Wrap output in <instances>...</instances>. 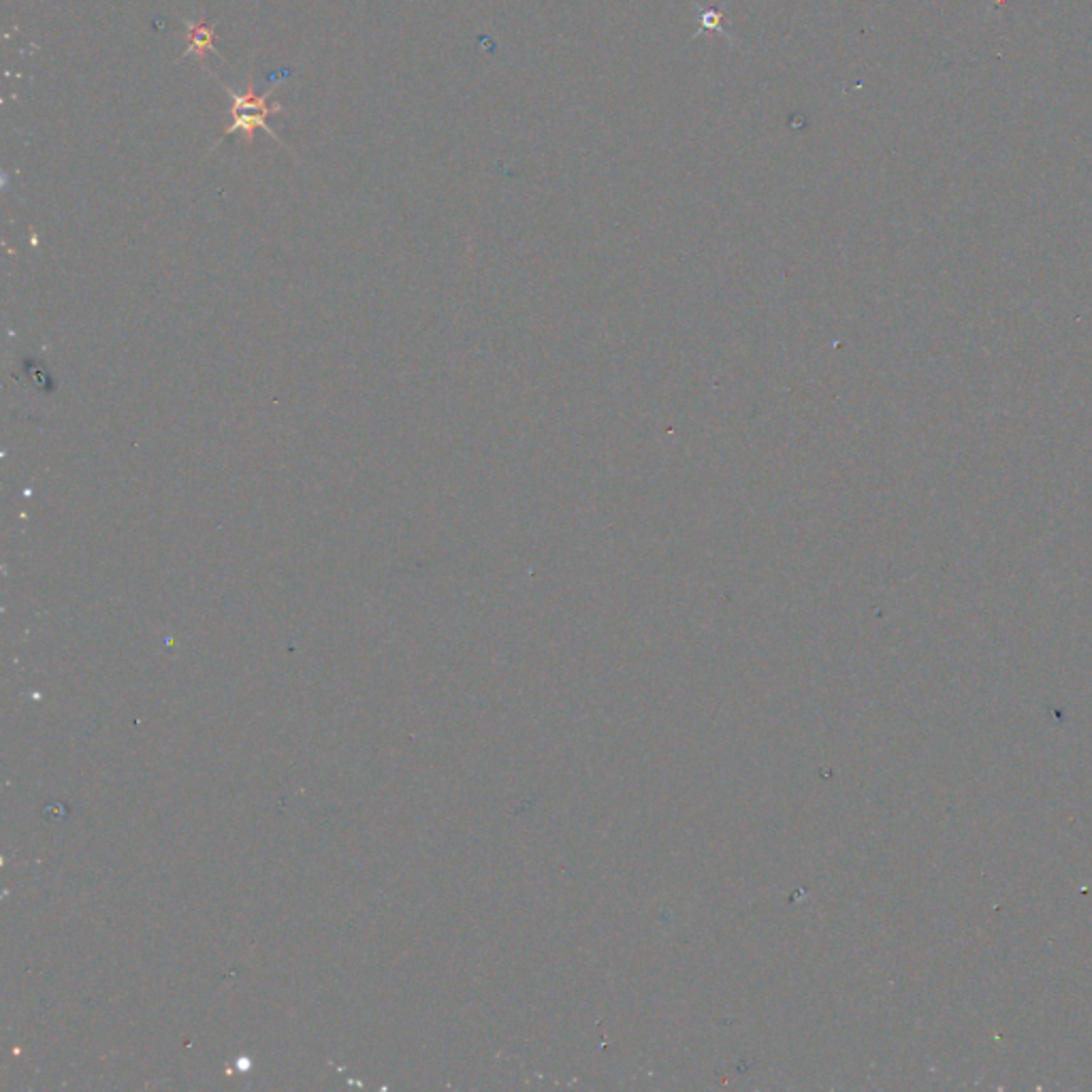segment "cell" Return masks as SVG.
<instances>
[{
  "instance_id": "cell-2",
  "label": "cell",
  "mask_w": 1092,
  "mask_h": 1092,
  "mask_svg": "<svg viewBox=\"0 0 1092 1092\" xmlns=\"http://www.w3.org/2000/svg\"><path fill=\"white\" fill-rule=\"evenodd\" d=\"M213 49V26L199 22L188 26V51L191 56L206 58V53Z\"/></svg>"
},
{
  "instance_id": "cell-1",
  "label": "cell",
  "mask_w": 1092,
  "mask_h": 1092,
  "mask_svg": "<svg viewBox=\"0 0 1092 1092\" xmlns=\"http://www.w3.org/2000/svg\"><path fill=\"white\" fill-rule=\"evenodd\" d=\"M231 97H233V125H231V128L226 130V134L241 132V134H244L246 143H252L254 132L259 128H265L269 134H274V137H276V132L269 128V125H267V118L278 114L282 107L280 105H269V97H272V92H267V94H263V97H259V94L254 92V88L250 84L246 94L231 92Z\"/></svg>"
}]
</instances>
